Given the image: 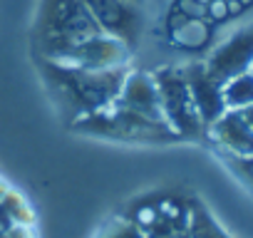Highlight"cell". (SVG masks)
I'll return each mask as SVG.
<instances>
[{"label": "cell", "mask_w": 253, "mask_h": 238, "mask_svg": "<svg viewBox=\"0 0 253 238\" xmlns=\"http://www.w3.org/2000/svg\"><path fill=\"white\" fill-rule=\"evenodd\" d=\"M157 92H159V104L164 112L167 124L181 137H196L201 132V117L191 102L186 79L176 70H159L154 75Z\"/></svg>", "instance_id": "1"}, {"label": "cell", "mask_w": 253, "mask_h": 238, "mask_svg": "<svg viewBox=\"0 0 253 238\" xmlns=\"http://www.w3.org/2000/svg\"><path fill=\"white\" fill-rule=\"evenodd\" d=\"M251 65H253V28H246L236 33L228 42H223L218 50H213V55L206 62V70L213 79L223 84L231 77L248 72Z\"/></svg>", "instance_id": "2"}, {"label": "cell", "mask_w": 253, "mask_h": 238, "mask_svg": "<svg viewBox=\"0 0 253 238\" xmlns=\"http://www.w3.org/2000/svg\"><path fill=\"white\" fill-rule=\"evenodd\" d=\"M184 79H186V87H189V94H191V102L201 117L204 124H213L216 119L226 112V104H223V84L218 79H213L206 70V65H191L186 67L184 72Z\"/></svg>", "instance_id": "3"}, {"label": "cell", "mask_w": 253, "mask_h": 238, "mask_svg": "<svg viewBox=\"0 0 253 238\" xmlns=\"http://www.w3.org/2000/svg\"><path fill=\"white\" fill-rule=\"evenodd\" d=\"M117 107L122 109H129L139 117H147L152 122H164V112H162V104H159V92H157V82L154 77L149 75H132L122 82V89H119V97L114 99Z\"/></svg>", "instance_id": "4"}, {"label": "cell", "mask_w": 253, "mask_h": 238, "mask_svg": "<svg viewBox=\"0 0 253 238\" xmlns=\"http://www.w3.org/2000/svg\"><path fill=\"white\" fill-rule=\"evenodd\" d=\"M211 127L218 144H223L238 157H253V129L246 124V119L241 117L238 109L223 112Z\"/></svg>", "instance_id": "5"}, {"label": "cell", "mask_w": 253, "mask_h": 238, "mask_svg": "<svg viewBox=\"0 0 253 238\" xmlns=\"http://www.w3.org/2000/svg\"><path fill=\"white\" fill-rule=\"evenodd\" d=\"M82 3L87 5V10L97 20V25H102L104 30H109L119 38H129L134 33L137 15L124 0H82Z\"/></svg>", "instance_id": "6"}, {"label": "cell", "mask_w": 253, "mask_h": 238, "mask_svg": "<svg viewBox=\"0 0 253 238\" xmlns=\"http://www.w3.org/2000/svg\"><path fill=\"white\" fill-rule=\"evenodd\" d=\"M223 104L226 109H243L253 104V75L243 72L223 82Z\"/></svg>", "instance_id": "7"}, {"label": "cell", "mask_w": 253, "mask_h": 238, "mask_svg": "<svg viewBox=\"0 0 253 238\" xmlns=\"http://www.w3.org/2000/svg\"><path fill=\"white\" fill-rule=\"evenodd\" d=\"M186 233H189V238H228L201 203L191 206V213L186 218Z\"/></svg>", "instance_id": "8"}, {"label": "cell", "mask_w": 253, "mask_h": 238, "mask_svg": "<svg viewBox=\"0 0 253 238\" xmlns=\"http://www.w3.org/2000/svg\"><path fill=\"white\" fill-rule=\"evenodd\" d=\"M102 238H144V233L132 221H114V223L107 226Z\"/></svg>", "instance_id": "9"}, {"label": "cell", "mask_w": 253, "mask_h": 238, "mask_svg": "<svg viewBox=\"0 0 253 238\" xmlns=\"http://www.w3.org/2000/svg\"><path fill=\"white\" fill-rule=\"evenodd\" d=\"M241 112V117L246 119V124L253 129V104H248V107H243V109H238Z\"/></svg>", "instance_id": "10"}, {"label": "cell", "mask_w": 253, "mask_h": 238, "mask_svg": "<svg viewBox=\"0 0 253 238\" xmlns=\"http://www.w3.org/2000/svg\"><path fill=\"white\" fill-rule=\"evenodd\" d=\"M243 159H246V161H243V171L253 179V157H243Z\"/></svg>", "instance_id": "11"}]
</instances>
